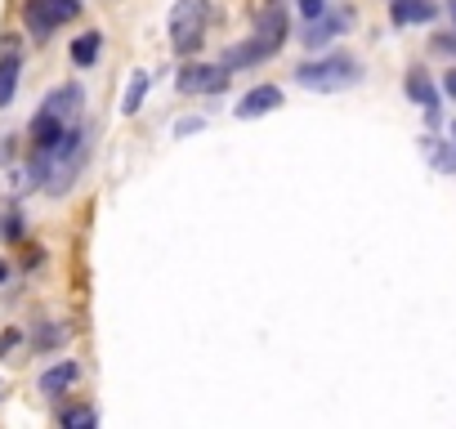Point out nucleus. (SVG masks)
<instances>
[{
  "instance_id": "8",
  "label": "nucleus",
  "mask_w": 456,
  "mask_h": 429,
  "mask_svg": "<svg viewBox=\"0 0 456 429\" xmlns=\"http://www.w3.org/2000/svg\"><path fill=\"white\" fill-rule=\"evenodd\" d=\"M81 85H59L45 103H41V112H50V117H59V121H68L72 125V117H77V108H81Z\"/></svg>"
},
{
  "instance_id": "17",
  "label": "nucleus",
  "mask_w": 456,
  "mask_h": 429,
  "mask_svg": "<svg viewBox=\"0 0 456 429\" xmlns=\"http://www.w3.org/2000/svg\"><path fill=\"white\" fill-rule=\"evenodd\" d=\"M300 14H305V19H318V14H327V0H300Z\"/></svg>"
},
{
  "instance_id": "22",
  "label": "nucleus",
  "mask_w": 456,
  "mask_h": 429,
  "mask_svg": "<svg viewBox=\"0 0 456 429\" xmlns=\"http://www.w3.org/2000/svg\"><path fill=\"white\" fill-rule=\"evenodd\" d=\"M447 10H452V19H456V0H452V5H447Z\"/></svg>"
},
{
  "instance_id": "1",
  "label": "nucleus",
  "mask_w": 456,
  "mask_h": 429,
  "mask_svg": "<svg viewBox=\"0 0 456 429\" xmlns=\"http://www.w3.org/2000/svg\"><path fill=\"white\" fill-rule=\"evenodd\" d=\"M282 41H287V14L273 5V10H265V14L256 19V32H251L242 45H233V50L224 54V68H228V72H238V68H256V63L273 59V54L282 50Z\"/></svg>"
},
{
  "instance_id": "10",
  "label": "nucleus",
  "mask_w": 456,
  "mask_h": 429,
  "mask_svg": "<svg viewBox=\"0 0 456 429\" xmlns=\"http://www.w3.org/2000/svg\"><path fill=\"white\" fill-rule=\"evenodd\" d=\"M389 14H394L398 28H411V23H429L438 14V5H434V0H394Z\"/></svg>"
},
{
  "instance_id": "9",
  "label": "nucleus",
  "mask_w": 456,
  "mask_h": 429,
  "mask_svg": "<svg viewBox=\"0 0 456 429\" xmlns=\"http://www.w3.org/2000/svg\"><path fill=\"white\" fill-rule=\"evenodd\" d=\"M349 23V14H318V19H309V32L300 36L309 50H318V45H327V41H336V32Z\"/></svg>"
},
{
  "instance_id": "24",
  "label": "nucleus",
  "mask_w": 456,
  "mask_h": 429,
  "mask_svg": "<svg viewBox=\"0 0 456 429\" xmlns=\"http://www.w3.org/2000/svg\"><path fill=\"white\" fill-rule=\"evenodd\" d=\"M452 134H456V130H452Z\"/></svg>"
},
{
  "instance_id": "16",
  "label": "nucleus",
  "mask_w": 456,
  "mask_h": 429,
  "mask_svg": "<svg viewBox=\"0 0 456 429\" xmlns=\"http://www.w3.org/2000/svg\"><path fill=\"white\" fill-rule=\"evenodd\" d=\"M425 152H429V157H434V161H438L443 170H452V166H456V161H452V157L443 152V143H438V139H425Z\"/></svg>"
},
{
  "instance_id": "5",
  "label": "nucleus",
  "mask_w": 456,
  "mask_h": 429,
  "mask_svg": "<svg viewBox=\"0 0 456 429\" xmlns=\"http://www.w3.org/2000/svg\"><path fill=\"white\" fill-rule=\"evenodd\" d=\"M228 72L224 63L219 68H201V63H192V68H183L179 72V90L183 94H219V90H228Z\"/></svg>"
},
{
  "instance_id": "15",
  "label": "nucleus",
  "mask_w": 456,
  "mask_h": 429,
  "mask_svg": "<svg viewBox=\"0 0 456 429\" xmlns=\"http://www.w3.org/2000/svg\"><path fill=\"white\" fill-rule=\"evenodd\" d=\"M59 420H63V425H86V429H90V425H94L99 416H94L90 407H68V411H63Z\"/></svg>"
},
{
  "instance_id": "18",
  "label": "nucleus",
  "mask_w": 456,
  "mask_h": 429,
  "mask_svg": "<svg viewBox=\"0 0 456 429\" xmlns=\"http://www.w3.org/2000/svg\"><path fill=\"white\" fill-rule=\"evenodd\" d=\"M434 45H438L443 54H456V32H438V36H434Z\"/></svg>"
},
{
  "instance_id": "6",
  "label": "nucleus",
  "mask_w": 456,
  "mask_h": 429,
  "mask_svg": "<svg viewBox=\"0 0 456 429\" xmlns=\"http://www.w3.org/2000/svg\"><path fill=\"white\" fill-rule=\"evenodd\" d=\"M403 90H407V99L425 112V121H429V125H438V117H443V108H438V90H434V81H429L420 68H411V72H407Z\"/></svg>"
},
{
  "instance_id": "7",
  "label": "nucleus",
  "mask_w": 456,
  "mask_h": 429,
  "mask_svg": "<svg viewBox=\"0 0 456 429\" xmlns=\"http://www.w3.org/2000/svg\"><path fill=\"white\" fill-rule=\"evenodd\" d=\"M273 108H282V90H278V85H256V90H247V94L238 99L233 117H238V121H256V117H269Z\"/></svg>"
},
{
  "instance_id": "13",
  "label": "nucleus",
  "mask_w": 456,
  "mask_h": 429,
  "mask_svg": "<svg viewBox=\"0 0 456 429\" xmlns=\"http://www.w3.org/2000/svg\"><path fill=\"white\" fill-rule=\"evenodd\" d=\"M99 50H103V36H99V32H86V36L72 41V63H77V68H90V63L99 59Z\"/></svg>"
},
{
  "instance_id": "19",
  "label": "nucleus",
  "mask_w": 456,
  "mask_h": 429,
  "mask_svg": "<svg viewBox=\"0 0 456 429\" xmlns=\"http://www.w3.org/2000/svg\"><path fill=\"white\" fill-rule=\"evenodd\" d=\"M192 130H201V121H197V117H192V121H179V125H175V134H192Z\"/></svg>"
},
{
  "instance_id": "14",
  "label": "nucleus",
  "mask_w": 456,
  "mask_h": 429,
  "mask_svg": "<svg viewBox=\"0 0 456 429\" xmlns=\"http://www.w3.org/2000/svg\"><path fill=\"white\" fill-rule=\"evenodd\" d=\"M143 99H148V72H134L130 77V85H126V103H121V112H139L143 108Z\"/></svg>"
},
{
  "instance_id": "3",
  "label": "nucleus",
  "mask_w": 456,
  "mask_h": 429,
  "mask_svg": "<svg viewBox=\"0 0 456 429\" xmlns=\"http://www.w3.org/2000/svg\"><path fill=\"white\" fill-rule=\"evenodd\" d=\"M296 81H300L305 90L331 94V90L358 85V81H362V68H358V59H349V54H327V59H318V63H300V68H296Z\"/></svg>"
},
{
  "instance_id": "20",
  "label": "nucleus",
  "mask_w": 456,
  "mask_h": 429,
  "mask_svg": "<svg viewBox=\"0 0 456 429\" xmlns=\"http://www.w3.org/2000/svg\"><path fill=\"white\" fill-rule=\"evenodd\" d=\"M14 344H19V336H14V331H5V336H0V353H10Z\"/></svg>"
},
{
  "instance_id": "21",
  "label": "nucleus",
  "mask_w": 456,
  "mask_h": 429,
  "mask_svg": "<svg viewBox=\"0 0 456 429\" xmlns=\"http://www.w3.org/2000/svg\"><path fill=\"white\" fill-rule=\"evenodd\" d=\"M443 90H447V94H452V99H456V68H452V72H447V77H443Z\"/></svg>"
},
{
  "instance_id": "2",
  "label": "nucleus",
  "mask_w": 456,
  "mask_h": 429,
  "mask_svg": "<svg viewBox=\"0 0 456 429\" xmlns=\"http://www.w3.org/2000/svg\"><path fill=\"white\" fill-rule=\"evenodd\" d=\"M206 28H210V0H175V10H170V50L179 59H192L206 45Z\"/></svg>"
},
{
  "instance_id": "11",
  "label": "nucleus",
  "mask_w": 456,
  "mask_h": 429,
  "mask_svg": "<svg viewBox=\"0 0 456 429\" xmlns=\"http://www.w3.org/2000/svg\"><path fill=\"white\" fill-rule=\"evenodd\" d=\"M77 376H81L77 362H59V367H50V371L41 376V393H63V389L77 384Z\"/></svg>"
},
{
  "instance_id": "4",
  "label": "nucleus",
  "mask_w": 456,
  "mask_h": 429,
  "mask_svg": "<svg viewBox=\"0 0 456 429\" xmlns=\"http://www.w3.org/2000/svg\"><path fill=\"white\" fill-rule=\"evenodd\" d=\"M77 0H28L23 5V23H28V32L32 36H50L54 28H63V23H72L77 19Z\"/></svg>"
},
{
  "instance_id": "23",
  "label": "nucleus",
  "mask_w": 456,
  "mask_h": 429,
  "mask_svg": "<svg viewBox=\"0 0 456 429\" xmlns=\"http://www.w3.org/2000/svg\"><path fill=\"white\" fill-rule=\"evenodd\" d=\"M0 282H5V264H0Z\"/></svg>"
},
{
  "instance_id": "12",
  "label": "nucleus",
  "mask_w": 456,
  "mask_h": 429,
  "mask_svg": "<svg viewBox=\"0 0 456 429\" xmlns=\"http://www.w3.org/2000/svg\"><path fill=\"white\" fill-rule=\"evenodd\" d=\"M19 54H5L0 59V108H10L14 103V94H19Z\"/></svg>"
}]
</instances>
